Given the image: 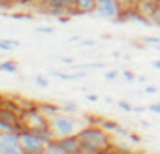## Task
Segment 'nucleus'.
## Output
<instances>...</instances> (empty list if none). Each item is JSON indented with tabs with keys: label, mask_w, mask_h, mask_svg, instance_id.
<instances>
[{
	"label": "nucleus",
	"mask_w": 160,
	"mask_h": 154,
	"mask_svg": "<svg viewBox=\"0 0 160 154\" xmlns=\"http://www.w3.org/2000/svg\"><path fill=\"white\" fill-rule=\"evenodd\" d=\"M143 92H145V94H156V92H158V89H156V87H152V85H147V87L143 89Z\"/></svg>",
	"instance_id": "26"
},
{
	"label": "nucleus",
	"mask_w": 160,
	"mask_h": 154,
	"mask_svg": "<svg viewBox=\"0 0 160 154\" xmlns=\"http://www.w3.org/2000/svg\"><path fill=\"white\" fill-rule=\"evenodd\" d=\"M38 154H49V152H47V150H42V152H38Z\"/></svg>",
	"instance_id": "35"
},
{
	"label": "nucleus",
	"mask_w": 160,
	"mask_h": 154,
	"mask_svg": "<svg viewBox=\"0 0 160 154\" xmlns=\"http://www.w3.org/2000/svg\"><path fill=\"white\" fill-rule=\"evenodd\" d=\"M0 154H27L19 141V132L0 133Z\"/></svg>",
	"instance_id": "5"
},
{
	"label": "nucleus",
	"mask_w": 160,
	"mask_h": 154,
	"mask_svg": "<svg viewBox=\"0 0 160 154\" xmlns=\"http://www.w3.org/2000/svg\"><path fill=\"white\" fill-rule=\"evenodd\" d=\"M60 109H62L64 113H68V115H75L79 107H77V103H75V102H68V100H66V102H62Z\"/></svg>",
	"instance_id": "13"
},
{
	"label": "nucleus",
	"mask_w": 160,
	"mask_h": 154,
	"mask_svg": "<svg viewBox=\"0 0 160 154\" xmlns=\"http://www.w3.org/2000/svg\"><path fill=\"white\" fill-rule=\"evenodd\" d=\"M117 105H119L122 111H126V113H132V111H134V105H132L130 102H126V100H119Z\"/></svg>",
	"instance_id": "15"
},
{
	"label": "nucleus",
	"mask_w": 160,
	"mask_h": 154,
	"mask_svg": "<svg viewBox=\"0 0 160 154\" xmlns=\"http://www.w3.org/2000/svg\"><path fill=\"white\" fill-rule=\"evenodd\" d=\"M126 139H128V141H130V143H134V145H139V143H141V137H139V135H138V133H134V132H130V133H128V137H126Z\"/></svg>",
	"instance_id": "21"
},
{
	"label": "nucleus",
	"mask_w": 160,
	"mask_h": 154,
	"mask_svg": "<svg viewBox=\"0 0 160 154\" xmlns=\"http://www.w3.org/2000/svg\"><path fill=\"white\" fill-rule=\"evenodd\" d=\"M98 124H100L108 133H115V135H121V137H128V133H130V130H128V128H124V126H121L119 122L109 120V118L98 120Z\"/></svg>",
	"instance_id": "6"
},
{
	"label": "nucleus",
	"mask_w": 160,
	"mask_h": 154,
	"mask_svg": "<svg viewBox=\"0 0 160 154\" xmlns=\"http://www.w3.org/2000/svg\"><path fill=\"white\" fill-rule=\"evenodd\" d=\"M51 75L53 77H58V79H62V81H75V79H85V71H72V73H68V71H60V70H51Z\"/></svg>",
	"instance_id": "8"
},
{
	"label": "nucleus",
	"mask_w": 160,
	"mask_h": 154,
	"mask_svg": "<svg viewBox=\"0 0 160 154\" xmlns=\"http://www.w3.org/2000/svg\"><path fill=\"white\" fill-rule=\"evenodd\" d=\"M57 139L68 154H77L81 150V141H79L77 135H66V137H57Z\"/></svg>",
	"instance_id": "7"
},
{
	"label": "nucleus",
	"mask_w": 160,
	"mask_h": 154,
	"mask_svg": "<svg viewBox=\"0 0 160 154\" xmlns=\"http://www.w3.org/2000/svg\"><path fill=\"white\" fill-rule=\"evenodd\" d=\"M45 150H47L49 154H68V152L60 147V143H58V139H57V137H55V139H51V141L47 143Z\"/></svg>",
	"instance_id": "9"
},
{
	"label": "nucleus",
	"mask_w": 160,
	"mask_h": 154,
	"mask_svg": "<svg viewBox=\"0 0 160 154\" xmlns=\"http://www.w3.org/2000/svg\"><path fill=\"white\" fill-rule=\"evenodd\" d=\"M19 141L27 154H38V152L45 150V147H47L45 139H42L36 132H32L30 128H25V126L19 130Z\"/></svg>",
	"instance_id": "4"
},
{
	"label": "nucleus",
	"mask_w": 160,
	"mask_h": 154,
	"mask_svg": "<svg viewBox=\"0 0 160 154\" xmlns=\"http://www.w3.org/2000/svg\"><path fill=\"white\" fill-rule=\"evenodd\" d=\"M122 12H124V8H122V4H121V0H96L94 13H96L100 19L121 23Z\"/></svg>",
	"instance_id": "3"
},
{
	"label": "nucleus",
	"mask_w": 160,
	"mask_h": 154,
	"mask_svg": "<svg viewBox=\"0 0 160 154\" xmlns=\"http://www.w3.org/2000/svg\"><path fill=\"white\" fill-rule=\"evenodd\" d=\"M121 75L124 77V79H126L128 83H132V81H136V73H134L132 70H122V71H121Z\"/></svg>",
	"instance_id": "16"
},
{
	"label": "nucleus",
	"mask_w": 160,
	"mask_h": 154,
	"mask_svg": "<svg viewBox=\"0 0 160 154\" xmlns=\"http://www.w3.org/2000/svg\"><path fill=\"white\" fill-rule=\"evenodd\" d=\"M134 111H136V113H143V111H147V107H143V105H138V107H134Z\"/></svg>",
	"instance_id": "31"
},
{
	"label": "nucleus",
	"mask_w": 160,
	"mask_h": 154,
	"mask_svg": "<svg viewBox=\"0 0 160 154\" xmlns=\"http://www.w3.org/2000/svg\"><path fill=\"white\" fill-rule=\"evenodd\" d=\"M0 71L17 73V71H19V66H17V62H13V60H4V62H0Z\"/></svg>",
	"instance_id": "12"
},
{
	"label": "nucleus",
	"mask_w": 160,
	"mask_h": 154,
	"mask_svg": "<svg viewBox=\"0 0 160 154\" xmlns=\"http://www.w3.org/2000/svg\"><path fill=\"white\" fill-rule=\"evenodd\" d=\"M2 100H4V98H2V96H0V102H2Z\"/></svg>",
	"instance_id": "36"
},
{
	"label": "nucleus",
	"mask_w": 160,
	"mask_h": 154,
	"mask_svg": "<svg viewBox=\"0 0 160 154\" xmlns=\"http://www.w3.org/2000/svg\"><path fill=\"white\" fill-rule=\"evenodd\" d=\"M152 68L154 70H160V60H152Z\"/></svg>",
	"instance_id": "32"
},
{
	"label": "nucleus",
	"mask_w": 160,
	"mask_h": 154,
	"mask_svg": "<svg viewBox=\"0 0 160 154\" xmlns=\"http://www.w3.org/2000/svg\"><path fill=\"white\" fill-rule=\"evenodd\" d=\"M81 147L85 148H92V150H100V152H109L113 148L111 137L109 133L98 124V126H83L77 133Z\"/></svg>",
	"instance_id": "1"
},
{
	"label": "nucleus",
	"mask_w": 160,
	"mask_h": 154,
	"mask_svg": "<svg viewBox=\"0 0 160 154\" xmlns=\"http://www.w3.org/2000/svg\"><path fill=\"white\" fill-rule=\"evenodd\" d=\"M147 111H151V113H154V115H160V102L147 105Z\"/></svg>",
	"instance_id": "23"
},
{
	"label": "nucleus",
	"mask_w": 160,
	"mask_h": 154,
	"mask_svg": "<svg viewBox=\"0 0 160 154\" xmlns=\"http://www.w3.org/2000/svg\"><path fill=\"white\" fill-rule=\"evenodd\" d=\"M68 41H81V38H79V36H72Z\"/></svg>",
	"instance_id": "33"
},
{
	"label": "nucleus",
	"mask_w": 160,
	"mask_h": 154,
	"mask_svg": "<svg viewBox=\"0 0 160 154\" xmlns=\"http://www.w3.org/2000/svg\"><path fill=\"white\" fill-rule=\"evenodd\" d=\"M77 154H106V152H100V150H92V148H85V147H81V150H79Z\"/></svg>",
	"instance_id": "24"
},
{
	"label": "nucleus",
	"mask_w": 160,
	"mask_h": 154,
	"mask_svg": "<svg viewBox=\"0 0 160 154\" xmlns=\"http://www.w3.org/2000/svg\"><path fill=\"white\" fill-rule=\"evenodd\" d=\"M154 49H156V51H160V43H158V45H154Z\"/></svg>",
	"instance_id": "34"
},
{
	"label": "nucleus",
	"mask_w": 160,
	"mask_h": 154,
	"mask_svg": "<svg viewBox=\"0 0 160 154\" xmlns=\"http://www.w3.org/2000/svg\"><path fill=\"white\" fill-rule=\"evenodd\" d=\"M60 62H64V64H73V58H66V56H60Z\"/></svg>",
	"instance_id": "30"
},
{
	"label": "nucleus",
	"mask_w": 160,
	"mask_h": 154,
	"mask_svg": "<svg viewBox=\"0 0 160 154\" xmlns=\"http://www.w3.org/2000/svg\"><path fill=\"white\" fill-rule=\"evenodd\" d=\"M40 105V109H42V113L49 118L51 115H55V113H58V111H62L58 105H55V103H38Z\"/></svg>",
	"instance_id": "10"
},
{
	"label": "nucleus",
	"mask_w": 160,
	"mask_h": 154,
	"mask_svg": "<svg viewBox=\"0 0 160 154\" xmlns=\"http://www.w3.org/2000/svg\"><path fill=\"white\" fill-rule=\"evenodd\" d=\"M81 45H85V47H92V45H96V41H94V40H81Z\"/></svg>",
	"instance_id": "29"
},
{
	"label": "nucleus",
	"mask_w": 160,
	"mask_h": 154,
	"mask_svg": "<svg viewBox=\"0 0 160 154\" xmlns=\"http://www.w3.org/2000/svg\"><path fill=\"white\" fill-rule=\"evenodd\" d=\"M149 19H152V21H151L152 25L160 26V8H158V6H156V10H154V12L151 13V17H149Z\"/></svg>",
	"instance_id": "17"
},
{
	"label": "nucleus",
	"mask_w": 160,
	"mask_h": 154,
	"mask_svg": "<svg viewBox=\"0 0 160 154\" xmlns=\"http://www.w3.org/2000/svg\"><path fill=\"white\" fill-rule=\"evenodd\" d=\"M49 126L55 133V137H66V135H77L79 130L83 126L79 124L72 115L64 113V111H58L55 115L49 117Z\"/></svg>",
	"instance_id": "2"
},
{
	"label": "nucleus",
	"mask_w": 160,
	"mask_h": 154,
	"mask_svg": "<svg viewBox=\"0 0 160 154\" xmlns=\"http://www.w3.org/2000/svg\"><path fill=\"white\" fill-rule=\"evenodd\" d=\"M70 17L72 15H58V23L60 25H66V23H70Z\"/></svg>",
	"instance_id": "28"
},
{
	"label": "nucleus",
	"mask_w": 160,
	"mask_h": 154,
	"mask_svg": "<svg viewBox=\"0 0 160 154\" xmlns=\"http://www.w3.org/2000/svg\"><path fill=\"white\" fill-rule=\"evenodd\" d=\"M21 45V41L19 40H0V51H13V49H17Z\"/></svg>",
	"instance_id": "11"
},
{
	"label": "nucleus",
	"mask_w": 160,
	"mask_h": 154,
	"mask_svg": "<svg viewBox=\"0 0 160 154\" xmlns=\"http://www.w3.org/2000/svg\"><path fill=\"white\" fill-rule=\"evenodd\" d=\"M36 32H42V34H53V28H51V26H38Z\"/></svg>",
	"instance_id": "25"
},
{
	"label": "nucleus",
	"mask_w": 160,
	"mask_h": 154,
	"mask_svg": "<svg viewBox=\"0 0 160 154\" xmlns=\"http://www.w3.org/2000/svg\"><path fill=\"white\" fill-rule=\"evenodd\" d=\"M85 98H87V102H91V103H96V102L100 100V98H98V94H87Z\"/></svg>",
	"instance_id": "27"
},
{
	"label": "nucleus",
	"mask_w": 160,
	"mask_h": 154,
	"mask_svg": "<svg viewBox=\"0 0 160 154\" xmlns=\"http://www.w3.org/2000/svg\"><path fill=\"white\" fill-rule=\"evenodd\" d=\"M143 43H151V45H158V43H160V36H147V38H143Z\"/></svg>",
	"instance_id": "20"
},
{
	"label": "nucleus",
	"mask_w": 160,
	"mask_h": 154,
	"mask_svg": "<svg viewBox=\"0 0 160 154\" xmlns=\"http://www.w3.org/2000/svg\"><path fill=\"white\" fill-rule=\"evenodd\" d=\"M139 2H141V0H121L122 8H138Z\"/></svg>",
	"instance_id": "18"
},
{
	"label": "nucleus",
	"mask_w": 160,
	"mask_h": 154,
	"mask_svg": "<svg viewBox=\"0 0 160 154\" xmlns=\"http://www.w3.org/2000/svg\"><path fill=\"white\" fill-rule=\"evenodd\" d=\"M12 17H13L15 21H30V19H32L28 13H13Z\"/></svg>",
	"instance_id": "22"
},
{
	"label": "nucleus",
	"mask_w": 160,
	"mask_h": 154,
	"mask_svg": "<svg viewBox=\"0 0 160 154\" xmlns=\"http://www.w3.org/2000/svg\"><path fill=\"white\" fill-rule=\"evenodd\" d=\"M158 36H160V34H158Z\"/></svg>",
	"instance_id": "37"
},
{
	"label": "nucleus",
	"mask_w": 160,
	"mask_h": 154,
	"mask_svg": "<svg viewBox=\"0 0 160 154\" xmlns=\"http://www.w3.org/2000/svg\"><path fill=\"white\" fill-rule=\"evenodd\" d=\"M34 83H36L40 89H47V87H49V81L45 79L43 75H36V77H34Z\"/></svg>",
	"instance_id": "14"
},
{
	"label": "nucleus",
	"mask_w": 160,
	"mask_h": 154,
	"mask_svg": "<svg viewBox=\"0 0 160 154\" xmlns=\"http://www.w3.org/2000/svg\"><path fill=\"white\" fill-rule=\"evenodd\" d=\"M119 75H121V71L108 70V71H106V79H108V81H115V79H119Z\"/></svg>",
	"instance_id": "19"
}]
</instances>
